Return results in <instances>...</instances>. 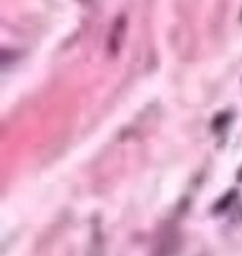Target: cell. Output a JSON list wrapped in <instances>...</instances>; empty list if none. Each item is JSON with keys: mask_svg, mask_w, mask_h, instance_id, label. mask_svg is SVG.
I'll return each instance as SVG.
<instances>
[]
</instances>
